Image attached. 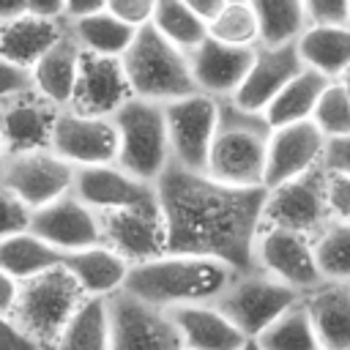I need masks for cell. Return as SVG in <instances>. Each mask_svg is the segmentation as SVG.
<instances>
[{"instance_id": "ab89813d", "label": "cell", "mask_w": 350, "mask_h": 350, "mask_svg": "<svg viewBox=\"0 0 350 350\" xmlns=\"http://www.w3.org/2000/svg\"><path fill=\"white\" fill-rule=\"evenodd\" d=\"M33 85H36L33 82V68L19 66V63H14V60L0 55V101L14 96V93H19V90L33 88Z\"/></svg>"}, {"instance_id": "d6986e66", "label": "cell", "mask_w": 350, "mask_h": 350, "mask_svg": "<svg viewBox=\"0 0 350 350\" xmlns=\"http://www.w3.org/2000/svg\"><path fill=\"white\" fill-rule=\"evenodd\" d=\"M304 57L298 49V41H282V44H265L260 41L254 49V60L241 82V88L232 93V98L249 109H262L273 101V96L304 68Z\"/></svg>"}, {"instance_id": "4dcf8cb0", "label": "cell", "mask_w": 350, "mask_h": 350, "mask_svg": "<svg viewBox=\"0 0 350 350\" xmlns=\"http://www.w3.org/2000/svg\"><path fill=\"white\" fill-rule=\"evenodd\" d=\"M71 27H74L77 38L82 41V46L88 52L115 55V57H123V52L131 46V41L137 36V27L134 25L118 19L107 8H98V11L82 14V16H74L71 19Z\"/></svg>"}, {"instance_id": "b9f144b4", "label": "cell", "mask_w": 350, "mask_h": 350, "mask_svg": "<svg viewBox=\"0 0 350 350\" xmlns=\"http://www.w3.org/2000/svg\"><path fill=\"white\" fill-rule=\"evenodd\" d=\"M309 22H350V0H304Z\"/></svg>"}, {"instance_id": "6da1fadb", "label": "cell", "mask_w": 350, "mask_h": 350, "mask_svg": "<svg viewBox=\"0 0 350 350\" xmlns=\"http://www.w3.org/2000/svg\"><path fill=\"white\" fill-rule=\"evenodd\" d=\"M265 197L268 186H235L170 161L156 178L167 252L213 254L238 271L254 268Z\"/></svg>"}, {"instance_id": "d6a6232c", "label": "cell", "mask_w": 350, "mask_h": 350, "mask_svg": "<svg viewBox=\"0 0 350 350\" xmlns=\"http://www.w3.org/2000/svg\"><path fill=\"white\" fill-rule=\"evenodd\" d=\"M150 25L186 52L208 38V22L186 0H156V14Z\"/></svg>"}, {"instance_id": "cb8c5ba5", "label": "cell", "mask_w": 350, "mask_h": 350, "mask_svg": "<svg viewBox=\"0 0 350 350\" xmlns=\"http://www.w3.org/2000/svg\"><path fill=\"white\" fill-rule=\"evenodd\" d=\"M314 334L325 350H350V282L325 279L304 293Z\"/></svg>"}, {"instance_id": "9c48e42d", "label": "cell", "mask_w": 350, "mask_h": 350, "mask_svg": "<svg viewBox=\"0 0 350 350\" xmlns=\"http://www.w3.org/2000/svg\"><path fill=\"white\" fill-rule=\"evenodd\" d=\"M328 219H331L328 170L323 161L268 189L262 224H279V227H293V230L317 235Z\"/></svg>"}, {"instance_id": "ee69618b", "label": "cell", "mask_w": 350, "mask_h": 350, "mask_svg": "<svg viewBox=\"0 0 350 350\" xmlns=\"http://www.w3.org/2000/svg\"><path fill=\"white\" fill-rule=\"evenodd\" d=\"M0 347H38L36 339L16 323L14 314L0 312Z\"/></svg>"}, {"instance_id": "f6af8a7d", "label": "cell", "mask_w": 350, "mask_h": 350, "mask_svg": "<svg viewBox=\"0 0 350 350\" xmlns=\"http://www.w3.org/2000/svg\"><path fill=\"white\" fill-rule=\"evenodd\" d=\"M19 287H22V279L8 273L5 268H0V312L14 314V306H16V298H19Z\"/></svg>"}, {"instance_id": "9a60e30c", "label": "cell", "mask_w": 350, "mask_h": 350, "mask_svg": "<svg viewBox=\"0 0 350 350\" xmlns=\"http://www.w3.org/2000/svg\"><path fill=\"white\" fill-rule=\"evenodd\" d=\"M98 219H101L104 243L118 254H123L129 262H142L167 252V232H164L159 202L107 208V211H98Z\"/></svg>"}, {"instance_id": "f907efd6", "label": "cell", "mask_w": 350, "mask_h": 350, "mask_svg": "<svg viewBox=\"0 0 350 350\" xmlns=\"http://www.w3.org/2000/svg\"><path fill=\"white\" fill-rule=\"evenodd\" d=\"M5 161H8V150H5V142H3V134H0V178H3Z\"/></svg>"}, {"instance_id": "60d3db41", "label": "cell", "mask_w": 350, "mask_h": 350, "mask_svg": "<svg viewBox=\"0 0 350 350\" xmlns=\"http://www.w3.org/2000/svg\"><path fill=\"white\" fill-rule=\"evenodd\" d=\"M328 208L334 219H350V175L328 172Z\"/></svg>"}, {"instance_id": "681fc988", "label": "cell", "mask_w": 350, "mask_h": 350, "mask_svg": "<svg viewBox=\"0 0 350 350\" xmlns=\"http://www.w3.org/2000/svg\"><path fill=\"white\" fill-rule=\"evenodd\" d=\"M27 11V0H0V19H14Z\"/></svg>"}, {"instance_id": "bcb514c9", "label": "cell", "mask_w": 350, "mask_h": 350, "mask_svg": "<svg viewBox=\"0 0 350 350\" xmlns=\"http://www.w3.org/2000/svg\"><path fill=\"white\" fill-rule=\"evenodd\" d=\"M27 11L44 16H66V0H27Z\"/></svg>"}, {"instance_id": "d4e9b609", "label": "cell", "mask_w": 350, "mask_h": 350, "mask_svg": "<svg viewBox=\"0 0 350 350\" xmlns=\"http://www.w3.org/2000/svg\"><path fill=\"white\" fill-rule=\"evenodd\" d=\"M63 265L77 276L88 295H112L126 284V276L131 271V262L107 243L71 249L66 252Z\"/></svg>"}, {"instance_id": "83f0119b", "label": "cell", "mask_w": 350, "mask_h": 350, "mask_svg": "<svg viewBox=\"0 0 350 350\" xmlns=\"http://www.w3.org/2000/svg\"><path fill=\"white\" fill-rule=\"evenodd\" d=\"M55 347L68 350H107L112 347V323L107 295H85V301L68 317Z\"/></svg>"}, {"instance_id": "f546056e", "label": "cell", "mask_w": 350, "mask_h": 350, "mask_svg": "<svg viewBox=\"0 0 350 350\" xmlns=\"http://www.w3.org/2000/svg\"><path fill=\"white\" fill-rule=\"evenodd\" d=\"M63 257H66V249H57L55 243L44 241L30 227L0 238V268H5L19 279L41 273L52 265H63Z\"/></svg>"}, {"instance_id": "8992f818", "label": "cell", "mask_w": 350, "mask_h": 350, "mask_svg": "<svg viewBox=\"0 0 350 350\" xmlns=\"http://www.w3.org/2000/svg\"><path fill=\"white\" fill-rule=\"evenodd\" d=\"M118 126V164L131 175L156 183L164 167L172 161L170 129L161 101L131 96L115 115Z\"/></svg>"}, {"instance_id": "ba28073f", "label": "cell", "mask_w": 350, "mask_h": 350, "mask_svg": "<svg viewBox=\"0 0 350 350\" xmlns=\"http://www.w3.org/2000/svg\"><path fill=\"white\" fill-rule=\"evenodd\" d=\"M109 301L112 350H180L183 336L170 309L120 287Z\"/></svg>"}, {"instance_id": "74e56055", "label": "cell", "mask_w": 350, "mask_h": 350, "mask_svg": "<svg viewBox=\"0 0 350 350\" xmlns=\"http://www.w3.org/2000/svg\"><path fill=\"white\" fill-rule=\"evenodd\" d=\"M30 208L0 180V238L30 227Z\"/></svg>"}, {"instance_id": "1f68e13d", "label": "cell", "mask_w": 350, "mask_h": 350, "mask_svg": "<svg viewBox=\"0 0 350 350\" xmlns=\"http://www.w3.org/2000/svg\"><path fill=\"white\" fill-rule=\"evenodd\" d=\"M254 347H265V350H317L320 347V339L314 334V323H312L304 295L293 306H287L254 339Z\"/></svg>"}, {"instance_id": "30bf717a", "label": "cell", "mask_w": 350, "mask_h": 350, "mask_svg": "<svg viewBox=\"0 0 350 350\" xmlns=\"http://www.w3.org/2000/svg\"><path fill=\"white\" fill-rule=\"evenodd\" d=\"M164 115L170 129L172 161L191 170H205L219 126V98L205 90H194L167 101Z\"/></svg>"}, {"instance_id": "836d02e7", "label": "cell", "mask_w": 350, "mask_h": 350, "mask_svg": "<svg viewBox=\"0 0 350 350\" xmlns=\"http://www.w3.org/2000/svg\"><path fill=\"white\" fill-rule=\"evenodd\" d=\"M208 36L235 46H257L262 41V27L252 0H227L208 22Z\"/></svg>"}, {"instance_id": "f5cc1de1", "label": "cell", "mask_w": 350, "mask_h": 350, "mask_svg": "<svg viewBox=\"0 0 350 350\" xmlns=\"http://www.w3.org/2000/svg\"><path fill=\"white\" fill-rule=\"evenodd\" d=\"M0 27H3V19H0Z\"/></svg>"}, {"instance_id": "44dd1931", "label": "cell", "mask_w": 350, "mask_h": 350, "mask_svg": "<svg viewBox=\"0 0 350 350\" xmlns=\"http://www.w3.org/2000/svg\"><path fill=\"white\" fill-rule=\"evenodd\" d=\"M254 49L257 46H235L208 36L200 46L189 52L197 88L216 98L232 96L254 60Z\"/></svg>"}, {"instance_id": "8fae6325", "label": "cell", "mask_w": 350, "mask_h": 350, "mask_svg": "<svg viewBox=\"0 0 350 350\" xmlns=\"http://www.w3.org/2000/svg\"><path fill=\"white\" fill-rule=\"evenodd\" d=\"M254 265L265 268L268 273L279 276L282 282L293 284L301 293H309L325 282L317 265L314 235L293 227L262 224L254 246Z\"/></svg>"}, {"instance_id": "e575fe53", "label": "cell", "mask_w": 350, "mask_h": 350, "mask_svg": "<svg viewBox=\"0 0 350 350\" xmlns=\"http://www.w3.org/2000/svg\"><path fill=\"white\" fill-rule=\"evenodd\" d=\"M252 5L260 16L265 44L293 41L309 25L304 0H252Z\"/></svg>"}, {"instance_id": "7c38bea8", "label": "cell", "mask_w": 350, "mask_h": 350, "mask_svg": "<svg viewBox=\"0 0 350 350\" xmlns=\"http://www.w3.org/2000/svg\"><path fill=\"white\" fill-rule=\"evenodd\" d=\"M77 164L63 159L52 148L27 150V153H11L3 170V183L30 208H41L60 194L74 189Z\"/></svg>"}, {"instance_id": "7bdbcfd3", "label": "cell", "mask_w": 350, "mask_h": 350, "mask_svg": "<svg viewBox=\"0 0 350 350\" xmlns=\"http://www.w3.org/2000/svg\"><path fill=\"white\" fill-rule=\"evenodd\" d=\"M323 164H325L328 172H347L350 175V134L331 137L325 142Z\"/></svg>"}, {"instance_id": "c3c4849f", "label": "cell", "mask_w": 350, "mask_h": 350, "mask_svg": "<svg viewBox=\"0 0 350 350\" xmlns=\"http://www.w3.org/2000/svg\"><path fill=\"white\" fill-rule=\"evenodd\" d=\"M186 3H189V5H191V8H194L205 22H211V19L221 11V5H224L227 0H186Z\"/></svg>"}, {"instance_id": "277c9868", "label": "cell", "mask_w": 350, "mask_h": 350, "mask_svg": "<svg viewBox=\"0 0 350 350\" xmlns=\"http://www.w3.org/2000/svg\"><path fill=\"white\" fill-rule=\"evenodd\" d=\"M123 66L131 79L134 96L150 101L167 104L172 98L200 90L194 82L189 52L161 36L153 25L137 27L131 46L123 52Z\"/></svg>"}, {"instance_id": "3957f363", "label": "cell", "mask_w": 350, "mask_h": 350, "mask_svg": "<svg viewBox=\"0 0 350 350\" xmlns=\"http://www.w3.org/2000/svg\"><path fill=\"white\" fill-rule=\"evenodd\" d=\"M271 131L262 109H249L232 96L219 98V126L205 172L235 186H265Z\"/></svg>"}, {"instance_id": "8d00e7d4", "label": "cell", "mask_w": 350, "mask_h": 350, "mask_svg": "<svg viewBox=\"0 0 350 350\" xmlns=\"http://www.w3.org/2000/svg\"><path fill=\"white\" fill-rule=\"evenodd\" d=\"M312 120L320 126V131L331 137L350 134V90L342 79H331L325 90L317 98V107L312 112Z\"/></svg>"}, {"instance_id": "816d5d0a", "label": "cell", "mask_w": 350, "mask_h": 350, "mask_svg": "<svg viewBox=\"0 0 350 350\" xmlns=\"http://www.w3.org/2000/svg\"><path fill=\"white\" fill-rule=\"evenodd\" d=\"M339 79H342V82H345V88H347V90H350V66H347V71H345V74H342V77H339Z\"/></svg>"}, {"instance_id": "484cf974", "label": "cell", "mask_w": 350, "mask_h": 350, "mask_svg": "<svg viewBox=\"0 0 350 350\" xmlns=\"http://www.w3.org/2000/svg\"><path fill=\"white\" fill-rule=\"evenodd\" d=\"M82 41L77 38L71 19L63 30V36L41 55V60L33 66V82L41 93H46L49 98H55L57 104H68L74 82H77V71H79V60H82Z\"/></svg>"}, {"instance_id": "ac0fdd59", "label": "cell", "mask_w": 350, "mask_h": 350, "mask_svg": "<svg viewBox=\"0 0 350 350\" xmlns=\"http://www.w3.org/2000/svg\"><path fill=\"white\" fill-rule=\"evenodd\" d=\"M74 194L82 197L96 211L129 208V205H156V183L131 175L118 161L82 164L74 175Z\"/></svg>"}, {"instance_id": "ffe728a7", "label": "cell", "mask_w": 350, "mask_h": 350, "mask_svg": "<svg viewBox=\"0 0 350 350\" xmlns=\"http://www.w3.org/2000/svg\"><path fill=\"white\" fill-rule=\"evenodd\" d=\"M328 137L320 126L306 118L284 126H273L268 139V164H265V186H276L287 178H295L314 164L323 161Z\"/></svg>"}, {"instance_id": "4fadbf2b", "label": "cell", "mask_w": 350, "mask_h": 350, "mask_svg": "<svg viewBox=\"0 0 350 350\" xmlns=\"http://www.w3.org/2000/svg\"><path fill=\"white\" fill-rule=\"evenodd\" d=\"M63 104L41 93L36 85L0 101V134L11 153L52 148V131Z\"/></svg>"}, {"instance_id": "7a4b0ae2", "label": "cell", "mask_w": 350, "mask_h": 350, "mask_svg": "<svg viewBox=\"0 0 350 350\" xmlns=\"http://www.w3.org/2000/svg\"><path fill=\"white\" fill-rule=\"evenodd\" d=\"M238 268L213 254H191V252H161L150 260L131 262L126 276V290L170 309L180 304L216 301Z\"/></svg>"}, {"instance_id": "5b68a950", "label": "cell", "mask_w": 350, "mask_h": 350, "mask_svg": "<svg viewBox=\"0 0 350 350\" xmlns=\"http://www.w3.org/2000/svg\"><path fill=\"white\" fill-rule=\"evenodd\" d=\"M85 287L66 265H52L22 279L14 317L38 347H55L68 317L85 301Z\"/></svg>"}, {"instance_id": "e0dca14e", "label": "cell", "mask_w": 350, "mask_h": 350, "mask_svg": "<svg viewBox=\"0 0 350 350\" xmlns=\"http://www.w3.org/2000/svg\"><path fill=\"white\" fill-rule=\"evenodd\" d=\"M30 230L66 252L104 243L98 211L93 205H88L82 197H77L74 189L60 194L57 200L36 208L30 213Z\"/></svg>"}, {"instance_id": "52a82bcc", "label": "cell", "mask_w": 350, "mask_h": 350, "mask_svg": "<svg viewBox=\"0 0 350 350\" xmlns=\"http://www.w3.org/2000/svg\"><path fill=\"white\" fill-rule=\"evenodd\" d=\"M304 293L295 290L293 284L282 282L279 276L268 273L265 268L254 265L246 271H238L230 287L216 298V304L230 314V320L249 336L254 339L287 309L293 306Z\"/></svg>"}, {"instance_id": "5bb4252c", "label": "cell", "mask_w": 350, "mask_h": 350, "mask_svg": "<svg viewBox=\"0 0 350 350\" xmlns=\"http://www.w3.org/2000/svg\"><path fill=\"white\" fill-rule=\"evenodd\" d=\"M134 96L131 79L126 74L123 57L82 52L77 82L66 107L88 115H115Z\"/></svg>"}, {"instance_id": "7dc6e473", "label": "cell", "mask_w": 350, "mask_h": 350, "mask_svg": "<svg viewBox=\"0 0 350 350\" xmlns=\"http://www.w3.org/2000/svg\"><path fill=\"white\" fill-rule=\"evenodd\" d=\"M104 5H107V0H66V16L74 19V16L98 11V8H104Z\"/></svg>"}, {"instance_id": "d590c367", "label": "cell", "mask_w": 350, "mask_h": 350, "mask_svg": "<svg viewBox=\"0 0 350 350\" xmlns=\"http://www.w3.org/2000/svg\"><path fill=\"white\" fill-rule=\"evenodd\" d=\"M317 265L325 279L350 282V219H328L314 235Z\"/></svg>"}, {"instance_id": "f35d334b", "label": "cell", "mask_w": 350, "mask_h": 350, "mask_svg": "<svg viewBox=\"0 0 350 350\" xmlns=\"http://www.w3.org/2000/svg\"><path fill=\"white\" fill-rule=\"evenodd\" d=\"M104 8L112 11L123 22H129L134 27H142V25H150L153 22L156 0H107Z\"/></svg>"}, {"instance_id": "603a6c76", "label": "cell", "mask_w": 350, "mask_h": 350, "mask_svg": "<svg viewBox=\"0 0 350 350\" xmlns=\"http://www.w3.org/2000/svg\"><path fill=\"white\" fill-rule=\"evenodd\" d=\"M68 16H44L36 11H25L14 19H5L0 27V55L33 68L41 55L63 36Z\"/></svg>"}, {"instance_id": "7402d4cb", "label": "cell", "mask_w": 350, "mask_h": 350, "mask_svg": "<svg viewBox=\"0 0 350 350\" xmlns=\"http://www.w3.org/2000/svg\"><path fill=\"white\" fill-rule=\"evenodd\" d=\"M170 314L183 336V347L197 350H241L249 347V336L230 320L216 301L170 306Z\"/></svg>"}, {"instance_id": "2e32d148", "label": "cell", "mask_w": 350, "mask_h": 350, "mask_svg": "<svg viewBox=\"0 0 350 350\" xmlns=\"http://www.w3.org/2000/svg\"><path fill=\"white\" fill-rule=\"evenodd\" d=\"M52 150L71 164H101L118 159V126L112 115H88L63 107L52 131Z\"/></svg>"}, {"instance_id": "4316f807", "label": "cell", "mask_w": 350, "mask_h": 350, "mask_svg": "<svg viewBox=\"0 0 350 350\" xmlns=\"http://www.w3.org/2000/svg\"><path fill=\"white\" fill-rule=\"evenodd\" d=\"M306 66L339 79L350 66V22H309L295 38Z\"/></svg>"}, {"instance_id": "f1b7e54d", "label": "cell", "mask_w": 350, "mask_h": 350, "mask_svg": "<svg viewBox=\"0 0 350 350\" xmlns=\"http://www.w3.org/2000/svg\"><path fill=\"white\" fill-rule=\"evenodd\" d=\"M331 82V77H325L323 71L304 66L276 96L273 101L265 107V115L271 120V126H284V123H295V120H306L312 118L320 93L325 90V85Z\"/></svg>"}]
</instances>
